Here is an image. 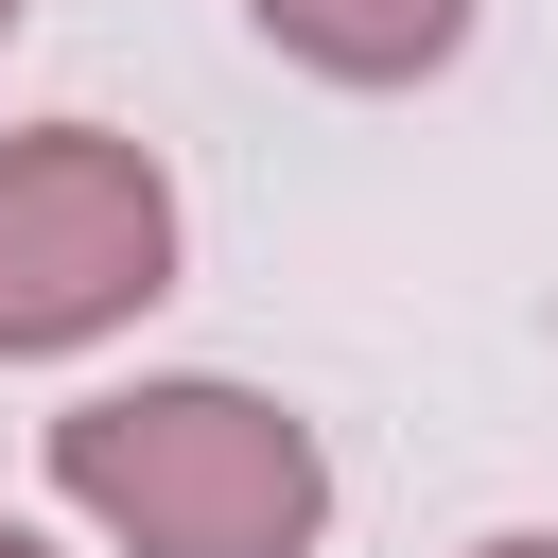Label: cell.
I'll return each mask as SVG.
<instances>
[{
	"instance_id": "1",
	"label": "cell",
	"mask_w": 558,
	"mask_h": 558,
	"mask_svg": "<svg viewBox=\"0 0 558 558\" xmlns=\"http://www.w3.org/2000/svg\"><path fill=\"white\" fill-rule=\"evenodd\" d=\"M52 488L122 558H314L331 453L262 384H105L52 418Z\"/></svg>"
},
{
	"instance_id": "2",
	"label": "cell",
	"mask_w": 558,
	"mask_h": 558,
	"mask_svg": "<svg viewBox=\"0 0 558 558\" xmlns=\"http://www.w3.org/2000/svg\"><path fill=\"white\" fill-rule=\"evenodd\" d=\"M140 296H174V174L122 122H35L0 140V366L122 331Z\"/></svg>"
},
{
	"instance_id": "3",
	"label": "cell",
	"mask_w": 558,
	"mask_h": 558,
	"mask_svg": "<svg viewBox=\"0 0 558 558\" xmlns=\"http://www.w3.org/2000/svg\"><path fill=\"white\" fill-rule=\"evenodd\" d=\"M296 70H331V87H418L453 35H471V0H244Z\"/></svg>"
},
{
	"instance_id": "4",
	"label": "cell",
	"mask_w": 558,
	"mask_h": 558,
	"mask_svg": "<svg viewBox=\"0 0 558 558\" xmlns=\"http://www.w3.org/2000/svg\"><path fill=\"white\" fill-rule=\"evenodd\" d=\"M471 558H558V541H471Z\"/></svg>"
},
{
	"instance_id": "5",
	"label": "cell",
	"mask_w": 558,
	"mask_h": 558,
	"mask_svg": "<svg viewBox=\"0 0 558 558\" xmlns=\"http://www.w3.org/2000/svg\"><path fill=\"white\" fill-rule=\"evenodd\" d=\"M0 558H52V541H17V523H0Z\"/></svg>"
},
{
	"instance_id": "6",
	"label": "cell",
	"mask_w": 558,
	"mask_h": 558,
	"mask_svg": "<svg viewBox=\"0 0 558 558\" xmlns=\"http://www.w3.org/2000/svg\"><path fill=\"white\" fill-rule=\"evenodd\" d=\"M0 35H17V0H0Z\"/></svg>"
}]
</instances>
